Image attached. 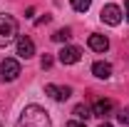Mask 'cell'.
<instances>
[{"label":"cell","mask_w":129,"mask_h":127,"mask_svg":"<svg viewBox=\"0 0 129 127\" xmlns=\"http://www.w3.org/2000/svg\"><path fill=\"white\" fill-rule=\"evenodd\" d=\"M99 127H112V125H109V122H102V125H99Z\"/></svg>","instance_id":"obj_18"},{"label":"cell","mask_w":129,"mask_h":127,"mask_svg":"<svg viewBox=\"0 0 129 127\" xmlns=\"http://www.w3.org/2000/svg\"><path fill=\"white\" fill-rule=\"evenodd\" d=\"M70 37H72V30H70V28H60V30L52 32V40H55V43H67Z\"/></svg>","instance_id":"obj_11"},{"label":"cell","mask_w":129,"mask_h":127,"mask_svg":"<svg viewBox=\"0 0 129 127\" xmlns=\"http://www.w3.org/2000/svg\"><path fill=\"white\" fill-rule=\"evenodd\" d=\"M80 57H82V50L77 45H64L57 55V60L62 65H75V62H80Z\"/></svg>","instance_id":"obj_4"},{"label":"cell","mask_w":129,"mask_h":127,"mask_svg":"<svg viewBox=\"0 0 129 127\" xmlns=\"http://www.w3.org/2000/svg\"><path fill=\"white\" fill-rule=\"evenodd\" d=\"M0 77L5 80V82L17 80V77H20V62L13 60V57H5V60L0 62Z\"/></svg>","instance_id":"obj_3"},{"label":"cell","mask_w":129,"mask_h":127,"mask_svg":"<svg viewBox=\"0 0 129 127\" xmlns=\"http://www.w3.org/2000/svg\"><path fill=\"white\" fill-rule=\"evenodd\" d=\"M17 37V20L13 15L0 13V48H8Z\"/></svg>","instance_id":"obj_2"},{"label":"cell","mask_w":129,"mask_h":127,"mask_svg":"<svg viewBox=\"0 0 129 127\" xmlns=\"http://www.w3.org/2000/svg\"><path fill=\"white\" fill-rule=\"evenodd\" d=\"M99 15H102V20H104L107 25H119V23H122V10H119V5H112V3L104 5Z\"/></svg>","instance_id":"obj_5"},{"label":"cell","mask_w":129,"mask_h":127,"mask_svg":"<svg viewBox=\"0 0 129 127\" xmlns=\"http://www.w3.org/2000/svg\"><path fill=\"white\" fill-rule=\"evenodd\" d=\"M67 127H84V125H82V122H70Z\"/></svg>","instance_id":"obj_16"},{"label":"cell","mask_w":129,"mask_h":127,"mask_svg":"<svg viewBox=\"0 0 129 127\" xmlns=\"http://www.w3.org/2000/svg\"><path fill=\"white\" fill-rule=\"evenodd\" d=\"M0 127H3V122H0Z\"/></svg>","instance_id":"obj_19"},{"label":"cell","mask_w":129,"mask_h":127,"mask_svg":"<svg viewBox=\"0 0 129 127\" xmlns=\"http://www.w3.org/2000/svg\"><path fill=\"white\" fill-rule=\"evenodd\" d=\"M89 5H92V0H72V8H75L77 13H87Z\"/></svg>","instance_id":"obj_13"},{"label":"cell","mask_w":129,"mask_h":127,"mask_svg":"<svg viewBox=\"0 0 129 127\" xmlns=\"http://www.w3.org/2000/svg\"><path fill=\"white\" fill-rule=\"evenodd\" d=\"M112 112V100H97L92 105V115L94 117H109Z\"/></svg>","instance_id":"obj_9"},{"label":"cell","mask_w":129,"mask_h":127,"mask_svg":"<svg viewBox=\"0 0 129 127\" xmlns=\"http://www.w3.org/2000/svg\"><path fill=\"white\" fill-rule=\"evenodd\" d=\"M92 75H94V77H99V80L112 77V65H109V62H102V60H99V62L92 65Z\"/></svg>","instance_id":"obj_10"},{"label":"cell","mask_w":129,"mask_h":127,"mask_svg":"<svg viewBox=\"0 0 129 127\" xmlns=\"http://www.w3.org/2000/svg\"><path fill=\"white\" fill-rule=\"evenodd\" d=\"M87 45H89V48L94 50V52H104V50L109 48V40H107L104 35H99V32H94V35H89Z\"/></svg>","instance_id":"obj_8"},{"label":"cell","mask_w":129,"mask_h":127,"mask_svg":"<svg viewBox=\"0 0 129 127\" xmlns=\"http://www.w3.org/2000/svg\"><path fill=\"white\" fill-rule=\"evenodd\" d=\"M45 92H47L52 100H57V102H64L67 97L72 95V87H67V85L62 87V85H52V82H50V85H45Z\"/></svg>","instance_id":"obj_6"},{"label":"cell","mask_w":129,"mask_h":127,"mask_svg":"<svg viewBox=\"0 0 129 127\" xmlns=\"http://www.w3.org/2000/svg\"><path fill=\"white\" fill-rule=\"evenodd\" d=\"M117 117H119V122H122V125H129V107L119 110V115H117Z\"/></svg>","instance_id":"obj_14"},{"label":"cell","mask_w":129,"mask_h":127,"mask_svg":"<svg viewBox=\"0 0 129 127\" xmlns=\"http://www.w3.org/2000/svg\"><path fill=\"white\" fill-rule=\"evenodd\" d=\"M40 65H42V70H50V67H52V57H50V55H42Z\"/></svg>","instance_id":"obj_15"},{"label":"cell","mask_w":129,"mask_h":127,"mask_svg":"<svg viewBox=\"0 0 129 127\" xmlns=\"http://www.w3.org/2000/svg\"><path fill=\"white\" fill-rule=\"evenodd\" d=\"M124 8H127V13H124V15H127V20H129V0L124 3Z\"/></svg>","instance_id":"obj_17"},{"label":"cell","mask_w":129,"mask_h":127,"mask_svg":"<svg viewBox=\"0 0 129 127\" xmlns=\"http://www.w3.org/2000/svg\"><path fill=\"white\" fill-rule=\"evenodd\" d=\"M72 115H75L77 120H87V117H92V115H89V107H87V105H77V107L72 110Z\"/></svg>","instance_id":"obj_12"},{"label":"cell","mask_w":129,"mask_h":127,"mask_svg":"<svg viewBox=\"0 0 129 127\" xmlns=\"http://www.w3.org/2000/svg\"><path fill=\"white\" fill-rule=\"evenodd\" d=\"M17 55H20L22 60H27V57L35 55V43H32V37H27V35H20V37H17Z\"/></svg>","instance_id":"obj_7"},{"label":"cell","mask_w":129,"mask_h":127,"mask_svg":"<svg viewBox=\"0 0 129 127\" xmlns=\"http://www.w3.org/2000/svg\"><path fill=\"white\" fill-rule=\"evenodd\" d=\"M15 127H52V120H50L47 110H42L40 105H27L20 112Z\"/></svg>","instance_id":"obj_1"}]
</instances>
